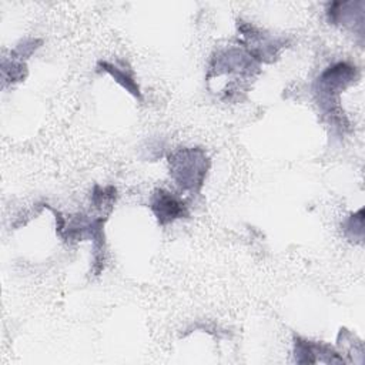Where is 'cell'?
Instances as JSON below:
<instances>
[{"instance_id": "6da1fadb", "label": "cell", "mask_w": 365, "mask_h": 365, "mask_svg": "<svg viewBox=\"0 0 365 365\" xmlns=\"http://www.w3.org/2000/svg\"><path fill=\"white\" fill-rule=\"evenodd\" d=\"M173 180L188 191H198L207 175L210 160L202 148H180L168 158Z\"/></svg>"}, {"instance_id": "7a4b0ae2", "label": "cell", "mask_w": 365, "mask_h": 365, "mask_svg": "<svg viewBox=\"0 0 365 365\" xmlns=\"http://www.w3.org/2000/svg\"><path fill=\"white\" fill-rule=\"evenodd\" d=\"M358 78V70L355 66L349 63H335L325 68L317 80V94L318 103L321 108L328 113L334 114L335 117L341 118L336 113L338 101L336 96L345 90L349 84H352Z\"/></svg>"}, {"instance_id": "3957f363", "label": "cell", "mask_w": 365, "mask_h": 365, "mask_svg": "<svg viewBox=\"0 0 365 365\" xmlns=\"http://www.w3.org/2000/svg\"><path fill=\"white\" fill-rule=\"evenodd\" d=\"M150 207L161 225L188 215L187 205L178 197L161 188L153 192Z\"/></svg>"}, {"instance_id": "277c9868", "label": "cell", "mask_w": 365, "mask_h": 365, "mask_svg": "<svg viewBox=\"0 0 365 365\" xmlns=\"http://www.w3.org/2000/svg\"><path fill=\"white\" fill-rule=\"evenodd\" d=\"M295 361L299 364H315L321 362H344L329 345L312 342L304 338H295Z\"/></svg>"}, {"instance_id": "5b68a950", "label": "cell", "mask_w": 365, "mask_h": 365, "mask_svg": "<svg viewBox=\"0 0 365 365\" xmlns=\"http://www.w3.org/2000/svg\"><path fill=\"white\" fill-rule=\"evenodd\" d=\"M100 66L103 67L104 71H107L118 84H121L128 93H131L133 96L135 97H141V93H140V88H138V84L135 83L133 74L127 70H123L121 67L113 64V63H108V61H100Z\"/></svg>"}, {"instance_id": "8992f818", "label": "cell", "mask_w": 365, "mask_h": 365, "mask_svg": "<svg viewBox=\"0 0 365 365\" xmlns=\"http://www.w3.org/2000/svg\"><path fill=\"white\" fill-rule=\"evenodd\" d=\"M345 232L351 240H362L364 237V210L351 215L345 224Z\"/></svg>"}, {"instance_id": "52a82bcc", "label": "cell", "mask_w": 365, "mask_h": 365, "mask_svg": "<svg viewBox=\"0 0 365 365\" xmlns=\"http://www.w3.org/2000/svg\"><path fill=\"white\" fill-rule=\"evenodd\" d=\"M115 198V188L114 187H106V188H101L98 185L94 187V191H93V202L96 207L101 208L104 207L106 204H110L113 202V200Z\"/></svg>"}]
</instances>
